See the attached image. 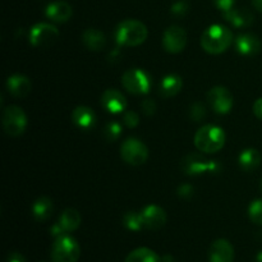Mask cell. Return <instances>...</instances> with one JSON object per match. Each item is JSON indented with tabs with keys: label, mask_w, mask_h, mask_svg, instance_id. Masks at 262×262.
<instances>
[{
	"label": "cell",
	"mask_w": 262,
	"mask_h": 262,
	"mask_svg": "<svg viewBox=\"0 0 262 262\" xmlns=\"http://www.w3.org/2000/svg\"><path fill=\"white\" fill-rule=\"evenodd\" d=\"M233 32L223 25H212L204 31L201 36V46L206 53L222 54L233 43Z\"/></svg>",
	"instance_id": "obj_1"
},
{
	"label": "cell",
	"mask_w": 262,
	"mask_h": 262,
	"mask_svg": "<svg viewBox=\"0 0 262 262\" xmlns=\"http://www.w3.org/2000/svg\"><path fill=\"white\" fill-rule=\"evenodd\" d=\"M148 36L147 27L137 19H127L117 26L114 32L115 41L119 46H140Z\"/></svg>",
	"instance_id": "obj_2"
},
{
	"label": "cell",
	"mask_w": 262,
	"mask_h": 262,
	"mask_svg": "<svg viewBox=\"0 0 262 262\" xmlns=\"http://www.w3.org/2000/svg\"><path fill=\"white\" fill-rule=\"evenodd\" d=\"M224 129L219 125L207 124L200 128L193 138V143L199 151L205 154H214L222 150L225 145Z\"/></svg>",
	"instance_id": "obj_3"
},
{
	"label": "cell",
	"mask_w": 262,
	"mask_h": 262,
	"mask_svg": "<svg viewBox=\"0 0 262 262\" xmlns=\"http://www.w3.org/2000/svg\"><path fill=\"white\" fill-rule=\"evenodd\" d=\"M50 256L53 262H77L81 256V247L73 237L64 234L55 238Z\"/></svg>",
	"instance_id": "obj_4"
},
{
	"label": "cell",
	"mask_w": 262,
	"mask_h": 262,
	"mask_svg": "<svg viewBox=\"0 0 262 262\" xmlns=\"http://www.w3.org/2000/svg\"><path fill=\"white\" fill-rule=\"evenodd\" d=\"M2 123L8 136L18 137L27 128V115L23 112L22 107L17 105H9L3 112Z\"/></svg>",
	"instance_id": "obj_5"
},
{
	"label": "cell",
	"mask_w": 262,
	"mask_h": 262,
	"mask_svg": "<svg viewBox=\"0 0 262 262\" xmlns=\"http://www.w3.org/2000/svg\"><path fill=\"white\" fill-rule=\"evenodd\" d=\"M122 84L128 92L133 95H146L150 92L152 82L147 72L140 68H132L122 76Z\"/></svg>",
	"instance_id": "obj_6"
},
{
	"label": "cell",
	"mask_w": 262,
	"mask_h": 262,
	"mask_svg": "<svg viewBox=\"0 0 262 262\" xmlns=\"http://www.w3.org/2000/svg\"><path fill=\"white\" fill-rule=\"evenodd\" d=\"M120 155L123 160L129 165L140 166L147 161L148 148L138 138L130 137L123 142L120 147Z\"/></svg>",
	"instance_id": "obj_7"
},
{
	"label": "cell",
	"mask_w": 262,
	"mask_h": 262,
	"mask_svg": "<svg viewBox=\"0 0 262 262\" xmlns=\"http://www.w3.org/2000/svg\"><path fill=\"white\" fill-rule=\"evenodd\" d=\"M59 37V30L50 23H36L30 30V43L35 48H49Z\"/></svg>",
	"instance_id": "obj_8"
},
{
	"label": "cell",
	"mask_w": 262,
	"mask_h": 262,
	"mask_svg": "<svg viewBox=\"0 0 262 262\" xmlns=\"http://www.w3.org/2000/svg\"><path fill=\"white\" fill-rule=\"evenodd\" d=\"M182 169L187 176H200L204 173H216L220 166L216 161L207 160L199 154H189L182 160Z\"/></svg>",
	"instance_id": "obj_9"
},
{
	"label": "cell",
	"mask_w": 262,
	"mask_h": 262,
	"mask_svg": "<svg viewBox=\"0 0 262 262\" xmlns=\"http://www.w3.org/2000/svg\"><path fill=\"white\" fill-rule=\"evenodd\" d=\"M207 102L217 114H228L234 106L233 95L227 87L215 86L207 92Z\"/></svg>",
	"instance_id": "obj_10"
},
{
	"label": "cell",
	"mask_w": 262,
	"mask_h": 262,
	"mask_svg": "<svg viewBox=\"0 0 262 262\" xmlns=\"http://www.w3.org/2000/svg\"><path fill=\"white\" fill-rule=\"evenodd\" d=\"M187 45V32L181 26H170L163 36V46L168 53L178 54Z\"/></svg>",
	"instance_id": "obj_11"
},
{
	"label": "cell",
	"mask_w": 262,
	"mask_h": 262,
	"mask_svg": "<svg viewBox=\"0 0 262 262\" xmlns=\"http://www.w3.org/2000/svg\"><path fill=\"white\" fill-rule=\"evenodd\" d=\"M142 215L143 224L146 229L159 230L165 225L166 223V212L164 209L156 205H148L141 211Z\"/></svg>",
	"instance_id": "obj_12"
},
{
	"label": "cell",
	"mask_w": 262,
	"mask_h": 262,
	"mask_svg": "<svg viewBox=\"0 0 262 262\" xmlns=\"http://www.w3.org/2000/svg\"><path fill=\"white\" fill-rule=\"evenodd\" d=\"M101 105L112 114H120L127 109V100L119 90L109 89L102 94Z\"/></svg>",
	"instance_id": "obj_13"
},
{
	"label": "cell",
	"mask_w": 262,
	"mask_h": 262,
	"mask_svg": "<svg viewBox=\"0 0 262 262\" xmlns=\"http://www.w3.org/2000/svg\"><path fill=\"white\" fill-rule=\"evenodd\" d=\"M210 262H233L234 261V248L227 239H216L212 242L209 251Z\"/></svg>",
	"instance_id": "obj_14"
},
{
	"label": "cell",
	"mask_w": 262,
	"mask_h": 262,
	"mask_svg": "<svg viewBox=\"0 0 262 262\" xmlns=\"http://www.w3.org/2000/svg\"><path fill=\"white\" fill-rule=\"evenodd\" d=\"M73 10L69 3L64 2V0H58V2H53L46 7L45 15L50 20L56 23H64L67 20L71 19Z\"/></svg>",
	"instance_id": "obj_15"
},
{
	"label": "cell",
	"mask_w": 262,
	"mask_h": 262,
	"mask_svg": "<svg viewBox=\"0 0 262 262\" xmlns=\"http://www.w3.org/2000/svg\"><path fill=\"white\" fill-rule=\"evenodd\" d=\"M31 89H32V84H31L30 78L23 74H13L7 79V90L10 95L18 99L28 96Z\"/></svg>",
	"instance_id": "obj_16"
},
{
	"label": "cell",
	"mask_w": 262,
	"mask_h": 262,
	"mask_svg": "<svg viewBox=\"0 0 262 262\" xmlns=\"http://www.w3.org/2000/svg\"><path fill=\"white\" fill-rule=\"evenodd\" d=\"M235 49L245 56L256 55L261 50V41L253 33H242L235 38Z\"/></svg>",
	"instance_id": "obj_17"
},
{
	"label": "cell",
	"mask_w": 262,
	"mask_h": 262,
	"mask_svg": "<svg viewBox=\"0 0 262 262\" xmlns=\"http://www.w3.org/2000/svg\"><path fill=\"white\" fill-rule=\"evenodd\" d=\"M223 17L233 27L237 28L248 27L253 23V14L248 9H241V8L233 7L232 9L223 12Z\"/></svg>",
	"instance_id": "obj_18"
},
{
	"label": "cell",
	"mask_w": 262,
	"mask_h": 262,
	"mask_svg": "<svg viewBox=\"0 0 262 262\" xmlns=\"http://www.w3.org/2000/svg\"><path fill=\"white\" fill-rule=\"evenodd\" d=\"M72 120L81 129H91L96 124V114L91 107L81 105L72 112Z\"/></svg>",
	"instance_id": "obj_19"
},
{
	"label": "cell",
	"mask_w": 262,
	"mask_h": 262,
	"mask_svg": "<svg viewBox=\"0 0 262 262\" xmlns=\"http://www.w3.org/2000/svg\"><path fill=\"white\" fill-rule=\"evenodd\" d=\"M182 87H183V79L178 74H168L164 77L160 82V87H159V94L161 97L165 99H170V97L176 96L181 92Z\"/></svg>",
	"instance_id": "obj_20"
},
{
	"label": "cell",
	"mask_w": 262,
	"mask_h": 262,
	"mask_svg": "<svg viewBox=\"0 0 262 262\" xmlns=\"http://www.w3.org/2000/svg\"><path fill=\"white\" fill-rule=\"evenodd\" d=\"M82 41L84 46L92 51H100L105 48V43H106L105 35L96 28H87L82 35Z\"/></svg>",
	"instance_id": "obj_21"
},
{
	"label": "cell",
	"mask_w": 262,
	"mask_h": 262,
	"mask_svg": "<svg viewBox=\"0 0 262 262\" xmlns=\"http://www.w3.org/2000/svg\"><path fill=\"white\" fill-rule=\"evenodd\" d=\"M238 163L242 170L253 171L261 165V154L256 148H246L241 152Z\"/></svg>",
	"instance_id": "obj_22"
},
{
	"label": "cell",
	"mask_w": 262,
	"mask_h": 262,
	"mask_svg": "<svg viewBox=\"0 0 262 262\" xmlns=\"http://www.w3.org/2000/svg\"><path fill=\"white\" fill-rule=\"evenodd\" d=\"M53 201L49 197H38L32 204V215L37 222H46L53 215Z\"/></svg>",
	"instance_id": "obj_23"
},
{
	"label": "cell",
	"mask_w": 262,
	"mask_h": 262,
	"mask_svg": "<svg viewBox=\"0 0 262 262\" xmlns=\"http://www.w3.org/2000/svg\"><path fill=\"white\" fill-rule=\"evenodd\" d=\"M81 214L76 209H66L63 211V214L60 215V217H59L58 223L66 230V233H71L78 229L79 225H81Z\"/></svg>",
	"instance_id": "obj_24"
},
{
	"label": "cell",
	"mask_w": 262,
	"mask_h": 262,
	"mask_svg": "<svg viewBox=\"0 0 262 262\" xmlns=\"http://www.w3.org/2000/svg\"><path fill=\"white\" fill-rule=\"evenodd\" d=\"M124 262H163V258L150 248L140 247L133 250Z\"/></svg>",
	"instance_id": "obj_25"
},
{
	"label": "cell",
	"mask_w": 262,
	"mask_h": 262,
	"mask_svg": "<svg viewBox=\"0 0 262 262\" xmlns=\"http://www.w3.org/2000/svg\"><path fill=\"white\" fill-rule=\"evenodd\" d=\"M123 225L130 232H140L145 228L142 215L137 211L125 212L124 216H123Z\"/></svg>",
	"instance_id": "obj_26"
},
{
	"label": "cell",
	"mask_w": 262,
	"mask_h": 262,
	"mask_svg": "<svg viewBox=\"0 0 262 262\" xmlns=\"http://www.w3.org/2000/svg\"><path fill=\"white\" fill-rule=\"evenodd\" d=\"M248 216L251 222L262 225V200H255L248 206Z\"/></svg>",
	"instance_id": "obj_27"
},
{
	"label": "cell",
	"mask_w": 262,
	"mask_h": 262,
	"mask_svg": "<svg viewBox=\"0 0 262 262\" xmlns=\"http://www.w3.org/2000/svg\"><path fill=\"white\" fill-rule=\"evenodd\" d=\"M122 135V125L118 122H110L105 125L104 136L107 141H115Z\"/></svg>",
	"instance_id": "obj_28"
},
{
	"label": "cell",
	"mask_w": 262,
	"mask_h": 262,
	"mask_svg": "<svg viewBox=\"0 0 262 262\" xmlns=\"http://www.w3.org/2000/svg\"><path fill=\"white\" fill-rule=\"evenodd\" d=\"M170 12L171 14L178 18L186 17L189 12V3L187 0H178V2H176L171 5Z\"/></svg>",
	"instance_id": "obj_29"
},
{
	"label": "cell",
	"mask_w": 262,
	"mask_h": 262,
	"mask_svg": "<svg viewBox=\"0 0 262 262\" xmlns=\"http://www.w3.org/2000/svg\"><path fill=\"white\" fill-rule=\"evenodd\" d=\"M189 115H191V119L193 120V122H201V120L206 117V109H205V106L201 102H194L191 106Z\"/></svg>",
	"instance_id": "obj_30"
},
{
	"label": "cell",
	"mask_w": 262,
	"mask_h": 262,
	"mask_svg": "<svg viewBox=\"0 0 262 262\" xmlns=\"http://www.w3.org/2000/svg\"><path fill=\"white\" fill-rule=\"evenodd\" d=\"M123 123L128 128H136L140 123V117L136 112H125L124 115H123Z\"/></svg>",
	"instance_id": "obj_31"
},
{
	"label": "cell",
	"mask_w": 262,
	"mask_h": 262,
	"mask_svg": "<svg viewBox=\"0 0 262 262\" xmlns=\"http://www.w3.org/2000/svg\"><path fill=\"white\" fill-rule=\"evenodd\" d=\"M141 107H142L143 113H145L146 115H154L156 112V104L154 100L151 99H146L143 100L142 104H141Z\"/></svg>",
	"instance_id": "obj_32"
},
{
	"label": "cell",
	"mask_w": 262,
	"mask_h": 262,
	"mask_svg": "<svg viewBox=\"0 0 262 262\" xmlns=\"http://www.w3.org/2000/svg\"><path fill=\"white\" fill-rule=\"evenodd\" d=\"M178 196L183 197V199H187V197H191L193 194L194 189L191 184H182L181 187L178 188Z\"/></svg>",
	"instance_id": "obj_33"
},
{
	"label": "cell",
	"mask_w": 262,
	"mask_h": 262,
	"mask_svg": "<svg viewBox=\"0 0 262 262\" xmlns=\"http://www.w3.org/2000/svg\"><path fill=\"white\" fill-rule=\"evenodd\" d=\"M234 2L235 0H214L215 5H216L222 12H227V10L232 9V8L234 7Z\"/></svg>",
	"instance_id": "obj_34"
},
{
	"label": "cell",
	"mask_w": 262,
	"mask_h": 262,
	"mask_svg": "<svg viewBox=\"0 0 262 262\" xmlns=\"http://www.w3.org/2000/svg\"><path fill=\"white\" fill-rule=\"evenodd\" d=\"M50 234L53 235L54 238H58V237H61V235H64V234H68V233H66V230L61 228V225L59 224V223H55V224L50 228Z\"/></svg>",
	"instance_id": "obj_35"
},
{
	"label": "cell",
	"mask_w": 262,
	"mask_h": 262,
	"mask_svg": "<svg viewBox=\"0 0 262 262\" xmlns=\"http://www.w3.org/2000/svg\"><path fill=\"white\" fill-rule=\"evenodd\" d=\"M253 114L258 118V119L262 120V97L256 100L253 102Z\"/></svg>",
	"instance_id": "obj_36"
},
{
	"label": "cell",
	"mask_w": 262,
	"mask_h": 262,
	"mask_svg": "<svg viewBox=\"0 0 262 262\" xmlns=\"http://www.w3.org/2000/svg\"><path fill=\"white\" fill-rule=\"evenodd\" d=\"M7 262H27V261H26V258L23 257V255H20V253L12 252L8 255Z\"/></svg>",
	"instance_id": "obj_37"
},
{
	"label": "cell",
	"mask_w": 262,
	"mask_h": 262,
	"mask_svg": "<svg viewBox=\"0 0 262 262\" xmlns=\"http://www.w3.org/2000/svg\"><path fill=\"white\" fill-rule=\"evenodd\" d=\"M252 4H253V7L258 10V12L262 13V0H252Z\"/></svg>",
	"instance_id": "obj_38"
},
{
	"label": "cell",
	"mask_w": 262,
	"mask_h": 262,
	"mask_svg": "<svg viewBox=\"0 0 262 262\" xmlns=\"http://www.w3.org/2000/svg\"><path fill=\"white\" fill-rule=\"evenodd\" d=\"M163 262H177L171 255H165L163 257Z\"/></svg>",
	"instance_id": "obj_39"
},
{
	"label": "cell",
	"mask_w": 262,
	"mask_h": 262,
	"mask_svg": "<svg viewBox=\"0 0 262 262\" xmlns=\"http://www.w3.org/2000/svg\"><path fill=\"white\" fill-rule=\"evenodd\" d=\"M256 262H262V251L258 252V255L256 256Z\"/></svg>",
	"instance_id": "obj_40"
},
{
	"label": "cell",
	"mask_w": 262,
	"mask_h": 262,
	"mask_svg": "<svg viewBox=\"0 0 262 262\" xmlns=\"http://www.w3.org/2000/svg\"><path fill=\"white\" fill-rule=\"evenodd\" d=\"M260 189H261V192H262V178H261V182H260Z\"/></svg>",
	"instance_id": "obj_41"
}]
</instances>
